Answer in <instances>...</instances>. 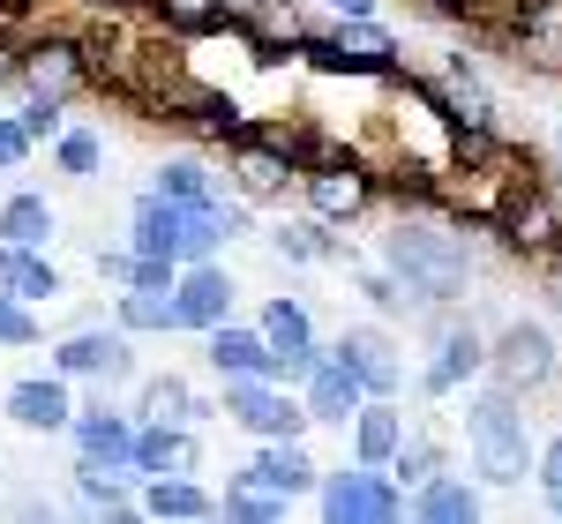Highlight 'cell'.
<instances>
[{
    "label": "cell",
    "mask_w": 562,
    "mask_h": 524,
    "mask_svg": "<svg viewBox=\"0 0 562 524\" xmlns=\"http://www.w3.org/2000/svg\"><path fill=\"white\" fill-rule=\"evenodd\" d=\"M76 8H90V15H135L143 0H76Z\"/></svg>",
    "instance_id": "obj_49"
},
{
    "label": "cell",
    "mask_w": 562,
    "mask_h": 524,
    "mask_svg": "<svg viewBox=\"0 0 562 524\" xmlns=\"http://www.w3.org/2000/svg\"><path fill=\"white\" fill-rule=\"evenodd\" d=\"M90 83H98V76H90L83 31H23V83H15V90H38V98L76 105Z\"/></svg>",
    "instance_id": "obj_12"
},
{
    "label": "cell",
    "mask_w": 562,
    "mask_h": 524,
    "mask_svg": "<svg viewBox=\"0 0 562 524\" xmlns=\"http://www.w3.org/2000/svg\"><path fill=\"white\" fill-rule=\"evenodd\" d=\"M548 293H555V307H562V255L548 262Z\"/></svg>",
    "instance_id": "obj_51"
},
{
    "label": "cell",
    "mask_w": 562,
    "mask_h": 524,
    "mask_svg": "<svg viewBox=\"0 0 562 524\" xmlns=\"http://www.w3.org/2000/svg\"><path fill=\"white\" fill-rule=\"evenodd\" d=\"M548 510H555V517H562V494H555V502H548Z\"/></svg>",
    "instance_id": "obj_52"
},
{
    "label": "cell",
    "mask_w": 562,
    "mask_h": 524,
    "mask_svg": "<svg viewBox=\"0 0 562 524\" xmlns=\"http://www.w3.org/2000/svg\"><path fill=\"white\" fill-rule=\"evenodd\" d=\"M360 293H368V307H375V315H413V293H405L390 270H360Z\"/></svg>",
    "instance_id": "obj_44"
},
{
    "label": "cell",
    "mask_w": 562,
    "mask_h": 524,
    "mask_svg": "<svg viewBox=\"0 0 562 524\" xmlns=\"http://www.w3.org/2000/svg\"><path fill=\"white\" fill-rule=\"evenodd\" d=\"M53 367L68 375V383H135V330H68L60 345H53Z\"/></svg>",
    "instance_id": "obj_14"
},
{
    "label": "cell",
    "mask_w": 562,
    "mask_h": 524,
    "mask_svg": "<svg viewBox=\"0 0 562 524\" xmlns=\"http://www.w3.org/2000/svg\"><path fill=\"white\" fill-rule=\"evenodd\" d=\"M532 480L548 487V502L562 494V428H555L548 442H540V449H532Z\"/></svg>",
    "instance_id": "obj_46"
},
{
    "label": "cell",
    "mask_w": 562,
    "mask_h": 524,
    "mask_svg": "<svg viewBox=\"0 0 562 524\" xmlns=\"http://www.w3.org/2000/svg\"><path fill=\"white\" fill-rule=\"evenodd\" d=\"M143 517H217V494L195 472H158L143 480Z\"/></svg>",
    "instance_id": "obj_33"
},
{
    "label": "cell",
    "mask_w": 562,
    "mask_h": 524,
    "mask_svg": "<svg viewBox=\"0 0 562 524\" xmlns=\"http://www.w3.org/2000/svg\"><path fill=\"white\" fill-rule=\"evenodd\" d=\"M233 480H248V487H262V494H285V502H301V494H315L323 465L307 457V442H301V435H278V442H256V457H248Z\"/></svg>",
    "instance_id": "obj_18"
},
{
    "label": "cell",
    "mask_w": 562,
    "mask_h": 524,
    "mask_svg": "<svg viewBox=\"0 0 562 524\" xmlns=\"http://www.w3.org/2000/svg\"><path fill=\"white\" fill-rule=\"evenodd\" d=\"M285 510H293L285 494H262L248 480H225V494H217V517H240V524H278Z\"/></svg>",
    "instance_id": "obj_39"
},
{
    "label": "cell",
    "mask_w": 562,
    "mask_h": 524,
    "mask_svg": "<svg viewBox=\"0 0 562 524\" xmlns=\"http://www.w3.org/2000/svg\"><path fill=\"white\" fill-rule=\"evenodd\" d=\"M555 150H562V128H555Z\"/></svg>",
    "instance_id": "obj_53"
},
{
    "label": "cell",
    "mask_w": 562,
    "mask_h": 524,
    "mask_svg": "<svg viewBox=\"0 0 562 524\" xmlns=\"http://www.w3.org/2000/svg\"><path fill=\"white\" fill-rule=\"evenodd\" d=\"M45 0H0V15H15V23H23V15H38Z\"/></svg>",
    "instance_id": "obj_50"
},
{
    "label": "cell",
    "mask_w": 562,
    "mask_h": 524,
    "mask_svg": "<svg viewBox=\"0 0 562 524\" xmlns=\"http://www.w3.org/2000/svg\"><path fill=\"white\" fill-rule=\"evenodd\" d=\"M180 225H188V203L158 195V187H143L135 210H128V248H135V255H180Z\"/></svg>",
    "instance_id": "obj_26"
},
{
    "label": "cell",
    "mask_w": 562,
    "mask_h": 524,
    "mask_svg": "<svg viewBox=\"0 0 562 524\" xmlns=\"http://www.w3.org/2000/svg\"><path fill=\"white\" fill-rule=\"evenodd\" d=\"M158 472H203V442L188 420H135V480Z\"/></svg>",
    "instance_id": "obj_22"
},
{
    "label": "cell",
    "mask_w": 562,
    "mask_h": 524,
    "mask_svg": "<svg viewBox=\"0 0 562 524\" xmlns=\"http://www.w3.org/2000/svg\"><path fill=\"white\" fill-rule=\"evenodd\" d=\"M233 300H240V285H233V270L225 262H180V285H173V307H180V330H217L225 315H233Z\"/></svg>",
    "instance_id": "obj_20"
},
{
    "label": "cell",
    "mask_w": 562,
    "mask_h": 524,
    "mask_svg": "<svg viewBox=\"0 0 562 524\" xmlns=\"http://www.w3.org/2000/svg\"><path fill=\"white\" fill-rule=\"evenodd\" d=\"M503 38H510V60H518V68L562 76V0H510Z\"/></svg>",
    "instance_id": "obj_16"
},
{
    "label": "cell",
    "mask_w": 562,
    "mask_h": 524,
    "mask_svg": "<svg viewBox=\"0 0 562 524\" xmlns=\"http://www.w3.org/2000/svg\"><path fill=\"white\" fill-rule=\"evenodd\" d=\"M150 187H158V195H173V203H188V210H195V203H211L217 173H211V158H203V143H195V150H173V158H158V166H150Z\"/></svg>",
    "instance_id": "obj_34"
},
{
    "label": "cell",
    "mask_w": 562,
    "mask_h": 524,
    "mask_svg": "<svg viewBox=\"0 0 562 524\" xmlns=\"http://www.w3.org/2000/svg\"><path fill=\"white\" fill-rule=\"evenodd\" d=\"M487 338L495 330H480L473 315L435 307V352H428V367H420V397H458L465 383H480L487 375Z\"/></svg>",
    "instance_id": "obj_10"
},
{
    "label": "cell",
    "mask_w": 562,
    "mask_h": 524,
    "mask_svg": "<svg viewBox=\"0 0 562 524\" xmlns=\"http://www.w3.org/2000/svg\"><path fill=\"white\" fill-rule=\"evenodd\" d=\"M68 442H76V457H90V465L135 480V405L128 412H121V405H83L76 428H68Z\"/></svg>",
    "instance_id": "obj_17"
},
{
    "label": "cell",
    "mask_w": 562,
    "mask_h": 524,
    "mask_svg": "<svg viewBox=\"0 0 562 524\" xmlns=\"http://www.w3.org/2000/svg\"><path fill=\"white\" fill-rule=\"evenodd\" d=\"M158 121H173V128L188 135V143H203V150H233L256 113H248L233 90H217V83H173L166 105H158Z\"/></svg>",
    "instance_id": "obj_11"
},
{
    "label": "cell",
    "mask_w": 562,
    "mask_h": 524,
    "mask_svg": "<svg viewBox=\"0 0 562 524\" xmlns=\"http://www.w3.org/2000/svg\"><path fill=\"white\" fill-rule=\"evenodd\" d=\"M435 90H442V105H450V128H495V90L480 83V68L465 53H442Z\"/></svg>",
    "instance_id": "obj_25"
},
{
    "label": "cell",
    "mask_w": 562,
    "mask_h": 524,
    "mask_svg": "<svg viewBox=\"0 0 562 524\" xmlns=\"http://www.w3.org/2000/svg\"><path fill=\"white\" fill-rule=\"evenodd\" d=\"M15 113H23V128L38 135V143H53V135L68 128V105H60V98H38V90H23V105H15Z\"/></svg>",
    "instance_id": "obj_42"
},
{
    "label": "cell",
    "mask_w": 562,
    "mask_h": 524,
    "mask_svg": "<svg viewBox=\"0 0 562 524\" xmlns=\"http://www.w3.org/2000/svg\"><path fill=\"white\" fill-rule=\"evenodd\" d=\"M98 277H105L113 293H128L135 285V248H98Z\"/></svg>",
    "instance_id": "obj_47"
},
{
    "label": "cell",
    "mask_w": 562,
    "mask_h": 524,
    "mask_svg": "<svg viewBox=\"0 0 562 524\" xmlns=\"http://www.w3.org/2000/svg\"><path fill=\"white\" fill-rule=\"evenodd\" d=\"M405 435H413V428H405V405H397V397H368V405L352 412V457H360V465H390V457L405 449Z\"/></svg>",
    "instance_id": "obj_27"
},
{
    "label": "cell",
    "mask_w": 562,
    "mask_h": 524,
    "mask_svg": "<svg viewBox=\"0 0 562 524\" xmlns=\"http://www.w3.org/2000/svg\"><path fill=\"white\" fill-rule=\"evenodd\" d=\"M487 383H503V390L518 397H540L562 383V345L548 322H532V315H510L495 338H487Z\"/></svg>",
    "instance_id": "obj_8"
},
{
    "label": "cell",
    "mask_w": 562,
    "mask_h": 524,
    "mask_svg": "<svg viewBox=\"0 0 562 524\" xmlns=\"http://www.w3.org/2000/svg\"><path fill=\"white\" fill-rule=\"evenodd\" d=\"M270 248H278V262H338V232L307 210V218L278 225V232H270Z\"/></svg>",
    "instance_id": "obj_38"
},
{
    "label": "cell",
    "mask_w": 562,
    "mask_h": 524,
    "mask_svg": "<svg viewBox=\"0 0 562 524\" xmlns=\"http://www.w3.org/2000/svg\"><path fill=\"white\" fill-rule=\"evenodd\" d=\"M31 150H38V135L23 128V113H0V173H23Z\"/></svg>",
    "instance_id": "obj_43"
},
{
    "label": "cell",
    "mask_w": 562,
    "mask_h": 524,
    "mask_svg": "<svg viewBox=\"0 0 562 524\" xmlns=\"http://www.w3.org/2000/svg\"><path fill=\"white\" fill-rule=\"evenodd\" d=\"M383 270L413 293V307H458L473 285V240L458 218H435V203L397 210V225L383 232Z\"/></svg>",
    "instance_id": "obj_1"
},
{
    "label": "cell",
    "mask_w": 562,
    "mask_h": 524,
    "mask_svg": "<svg viewBox=\"0 0 562 524\" xmlns=\"http://www.w3.org/2000/svg\"><path fill=\"white\" fill-rule=\"evenodd\" d=\"M315 150V135L301 121H248V135L225 150V180L240 203H285V187H301V166Z\"/></svg>",
    "instance_id": "obj_3"
},
{
    "label": "cell",
    "mask_w": 562,
    "mask_h": 524,
    "mask_svg": "<svg viewBox=\"0 0 562 524\" xmlns=\"http://www.w3.org/2000/svg\"><path fill=\"white\" fill-rule=\"evenodd\" d=\"M0 412H8V428H23V435H68L83 405H76V390H68V375H60V367H45V375L8 383Z\"/></svg>",
    "instance_id": "obj_15"
},
{
    "label": "cell",
    "mask_w": 562,
    "mask_h": 524,
    "mask_svg": "<svg viewBox=\"0 0 562 524\" xmlns=\"http://www.w3.org/2000/svg\"><path fill=\"white\" fill-rule=\"evenodd\" d=\"M262 338H270V383H293L301 390L307 367L323 360V338H315V315H307V300H293V293H278V300H262Z\"/></svg>",
    "instance_id": "obj_13"
},
{
    "label": "cell",
    "mask_w": 562,
    "mask_h": 524,
    "mask_svg": "<svg viewBox=\"0 0 562 524\" xmlns=\"http://www.w3.org/2000/svg\"><path fill=\"white\" fill-rule=\"evenodd\" d=\"M301 397H307V420H315V428H352V412L368 405V383H360V375H352L346 360H338V352L323 345V360L307 367Z\"/></svg>",
    "instance_id": "obj_21"
},
{
    "label": "cell",
    "mask_w": 562,
    "mask_h": 524,
    "mask_svg": "<svg viewBox=\"0 0 562 524\" xmlns=\"http://www.w3.org/2000/svg\"><path fill=\"white\" fill-rule=\"evenodd\" d=\"M301 203L323 225H360L383 203V166L360 150H338V143H315L301 166Z\"/></svg>",
    "instance_id": "obj_5"
},
{
    "label": "cell",
    "mask_w": 562,
    "mask_h": 524,
    "mask_svg": "<svg viewBox=\"0 0 562 524\" xmlns=\"http://www.w3.org/2000/svg\"><path fill=\"white\" fill-rule=\"evenodd\" d=\"M465 465L480 487H525L532 480V428H525V397L480 375L465 397Z\"/></svg>",
    "instance_id": "obj_2"
},
{
    "label": "cell",
    "mask_w": 562,
    "mask_h": 524,
    "mask_svg": "<svg viewBox=\"0 0 562 524\" xmlns=\"http://www.w3.org/2000/svg\"><path fill=\"white\" fill-rule=\"evenodd\" d=\"M203 360H211V375L225 383V375H270V338H262V322H217V330H203Z\"/></svg>",
    "instance_id": "obj_23"
},
{
    "label": "cell",
    "mask_w": 562,
    "mask_h": 524,
    "mask_svg": "<svg viewBox=\"0 0 562 524\" xmlns=\"http://www.w3.org/2000/svg\"><path fill=\"white\" fill-rule=\"evenodd\" d=\"M217 412H225L240 435H256V442L307 435V428H315V420H307V397L293 390V383H270V375H225Z\"/></svg>",
    "instance_id": "obj_9"
},
{
    "label": "cell",
    "mask_w": 562,
    "mask_h": 524,
    "mask_svg": "<svg viewBox=\"0 0 562 524\" xmlns=\"http://www.w3.org/2000/svg\"><path fill=\"white\" fill-rule=\"evenodd\" d=\"M143 15H150L166 38H217V31L240 15V0H143Z\"/></svg>",
    "instance_id": "obj_30"
},
{
    "label": "cell",
    "mask_w": 562,
    "mask_h": 524,
    "mask_svg": "<svg viewBox=\"0 0 562 524\" xmlns=\"http://www.w3.org/2000/svg\"><path fill=\"white\" fill-rule=\"evenodd\" d=\"M113 322L135 330V338H173L180 307H173V293H158V285H128V293H113Z\"/></svg>",
    "instance_id": "obj_35"
},
{
    "label": "cell",
    "mask_w": 562,
    "mask_h": 524,
    "mask_svg": "<svg viewBox=\"0 0 562 524\" xmlns=\"http://www.w3.org/2000/svg\"><path fill=\"white\" fill-rule=\"evenodd\" d=\"M0 285H8V293H23L31 307H45V300H60V293H68V277L45 262V248H8V240H0Z\"/></svg>",
    "instance_id": "obj_32"
},
{
    "label": "cell",
    "mask_w": 562,
    "mask_h": 524,
    "mask_svg": "<svg viewBox=\"0 0 562 524\" xmlns=\"http://www.w3.org/2000/svg\"><path fill=\"white\" fill-rule=\"evenodd\" d=\"M480 510H487V494H480V480L473 472H435V480H420L413 487V517L420 524H473Z\"/></svg>",
    "instance_id": "obj_24"
},
{
    "label": "cell",
    "mask_w": 562,
    "mask_h": 524,
    "mask_svg": "<svg viewBox=\"0 0 562 524\" xmlns=\"http://www.w3.org/2000/svg\"><path fill=\"white\" fill-rule=\"evenodd\" d=\"M330 352L368 383V397H397V390H405V360H397V338H390L383 322H346Z\"/></svg>",
    "instance_id": "obj_19"
},
{
    "label": "cell",
    "mask_w": 562,
    "mask_h": 524,
    "mask_svg": "<svg viewBox=\"0 0 562 524\" xmlns=\"http://www.w3.org/2000/svg\"><path fill=\"white\" fill-rule=\"evenodd\" d=\"M45 150H53V173H68V180H98L105 173V135L83 128V121H68Z\"/></svg>",
    "instance_id": "obj_37"
},
{
    "label": "cell",
    "mask_w": 562,
    "mask_h": 524,
    "mask_svg": "<svg viewBox=\"0 0 562 524\" xmlns=\"http://www.w3.org/2000/svg\"><path fill=\"white\" fill-rule=\"evenodd\" d=\"M240 23H248V38L262 45V60H293L301 53V38H307V15L293 8V0H240Z\"/></svg>",
    "instance_id": "obj_29"
},
{
    "label": "cell",
    "mask_w": 562,
    "mask_h": 524,
    "mask_svg": "<svg viewBox=\"0 0 562 524\" xmlns=\"http://www.w3.org/2000/svg\"><path fill=\"white\" fill-rule=\"evenodd\" d=\"M315 76H368V83H390L405 68V38L390 31L383 15H330L323 31H307L301 53Z\"/></svg>",
    "instance_id": "obj_4"
},
{
    "label": "cell",
    "mask_w": 562,
    "mask_h": 524,
    "mask_svg": "<svg viewBox=\"0 0 562 524\" xmlns=\"http://www.w3.org/2000/svg\"><path fill=\"white\" fill-rule=\"evenodd\" d=\"M53 232H60V210H53L45 195L15 187V195L0 203V240H8V248H45Z\"/></svg>",
    "instance_id": "obj_36"
},
{
    "label": "cell",
    "mask_w": 562,
    "mask_h": 524,
    "mask_svg": "<svg viewBox=\"0 0 562 524\" xmlns=\"http://www.w3.org/2000/svg\"><path fill=\"white\" fill-rule=\"evenodd\" d=\"M315 510L330 524H397L405 510H413V494H405V480L390 472V465H338V472H323L315 480Z\"/></svg>",
    "instance_id": "obj_7"
},
{
    "label": "cell",
    "mask_w": 562,
    "mask_h": 524,
    "mask_svg": "<svg viewBox=\"0 0 562 524\" xmlns=\"http://www.w3.org/2000/svg\"><path fill=\"white\" fill-rule=\"evenodd\" d=\"M487 232H495V248H503V255H518L525 270H548V262L562 255V195L540 173L510 180V195L495 203Z\"/></svg>",
    "instance_id": "obj_6"
},
{
    "label": "cell",
    "mask_w": 562,
    "mask_h": 524,
    "mask_svg": "<svg viewBox=\"0 0 562 524\" xmlns=\"http://www.w3.org/2000/svg\"><path fill=\"white\" fill-rule=\"evenodd\" d=\"M23 83V31H15V15H0V90Z\"/></svg>",
    "instance_id": "obj_45"
},
{
    "label": "cell",
    "mask_w": 562,
    "mask_h": 524,
    "mask_svg": "<svg viewBox=\"0 0 562 524\" xmlns=\"http://www.w3.org/2000/svg\"><path fill=\"white\" fill-rule=\"evenodd\" d=\"M68 487H76V502H83L90 517H143V494H128L121 472H105V465H90V457L68 465Z\"/></svg>",
    "instance_id": "obj_31"
},
{
    "label": "cell",
    "mask_w": 562,
    "mask_h": 524,
    "mask_svg": "<svg viewBox=\"0 0 562 524\" xmlns=\"http://www.w3.org/2000/svg\"><path fill=\"white\" fill-rule=\"evenodd\" d=\"M0 345L8 352L38 345V307L23 300V293H8V285H0Z\"/></svg>",
    "instance_id": "obj_41"
},
{
    "label": "cell",
    "mask_w": 562,
    "mask_h": 524,
    "mask_svg": "<svg viewBox=\"0 0 562 524\" xmlns=\"http://www.w3.org/2000/svg\"><path fill=\"white\" fill-rule=\"evenodd\" d=\"M442 465H450V457H442V442H435V435H405V449L390 457V472L405 480V494H413V487H420V480H435Z\"/></svg>",
    "instance_id": "obj_40"
},
{
    "label": "cell",
    "mask_w": 562,
    "mask_h": 524,
    "mask_svg": "<svg viewBox=\"0 0 562 524\" xmlns=\"http://www.w3.org/2000/svg\"><path fill=\"white\" fill-rule=\"evenodd\" d=\"M211 412L217 405L195 397L188 375H143V383H135V420H188V428H195V420H211Z\"/></svg>",
    "instance_id": "obj_28"
},
{
    "label": "cell",
    "mask_w": 562,
    "mask_h": 524,
    "mask_svg": "<svg viewBox=\"0 0 562 524\" xmlns=\"http://www.w3.org/2000/svg\"><path fill=\"white\" fill-rule=\"evenodd\" d=\"M383 0H323V15H375Z\"/></svg>",
    "instance_id": "obj_48"
}]
</instances>
